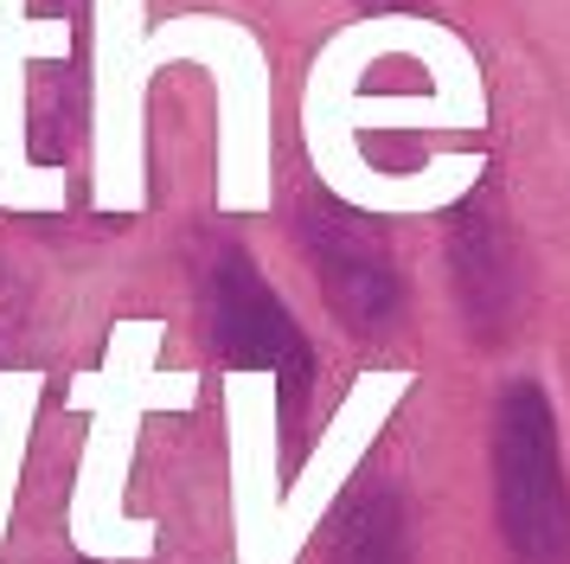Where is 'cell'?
Here are the masks:
<instances>
[{"mask_svg": "<svg viewBox=\"0 0 570 564\" xmlns=\"http://www.w3.org/2000/svg\"><path fill=\"white\" fill-rule=\"evenodd\" d=\"M334 564H411V519L391 487H360L340 507Z\"/></svg>", "mask_w": 570, "mask_h": 564, "instance_id": "5b68a950", "label": "cell"}, {"mask_svg": "<svg viewBox=\"0 0 570 564\" xmlns=\"http://www.w3.org/2000/svg\"><path fill=\"white\" fill-rule=\"evenodd\" d=\"M449 276H455V295H462L468 333L474 340H507L519 328V308H525V263H519L513 225L500 218L493 193H474V200L449 218Z\"/></svg>", "mask_w": 570, "mask_h": 564, "instance_id": "277c9868", "label": "cell"}, {"mask_svg": "<svg viewBox=\"0 0 570 564\" xmlns=\"http://www.w3.org/2000/svg\"><path fill=\"white\" fill-rule=\"evenodd\" d=\"M206 328H212V347L244 366V372H269L276 391H283V410L295 417L302 398L314 385V353L295 314L283 308V295L257 276V263L244 251H218L206 270Z\"/></svg>", "mask_w": 570, "mask_h": 564, "instance_id": "7a4b0ae2", "label": "cell"}, {"mask_svg": "<svg viewBox=\"0 0 570 564\" xmlns=\"http://www.w3.org/2000/svg\"><path fill=\"white\" fill-rule=\"evenodd\" d=\"M365 7H404V0H365Z\"/></svg>", "mask_w": 570, "mask_h": 564, "instance_id": "8992f818", "label": "cell"}, {"mask_svg": "<svg viewBox=\"0 0 570 564\" xmlns=\"http://www.w3.org/2000/svg\"><path fill=\"white\" fill-rule=\"evenodd\" d=\"M302 251H308L314 276L327 289V302L346 314V328L385 333L404 308V276L391 263V244L379 225H365L346 205L314 200L302 212Z\"/></svg>", "mask_w": 570, "mask_h": 564, "instance_id": "3957f363", "label": "cell"}, {"mask_svg": "<svg viewBox=\"0 0 570 564\" xmlns=\"http://www.w3.org/2000/svg\"><path fill=\"white\" fill-rule=\"evenodd\" d=\"M493 500L519 564H570V482L551 405L532 379L507 385L493 410Z\"/></svg>", "mask_w": 570, "mask_h": 564, "instance_id": "6da1fadb", "label": "cell"}]
</instances>
